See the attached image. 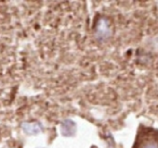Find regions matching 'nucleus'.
<instances>
[{"label":"nucleus","instance_id":"nucleus-1","mask_svg":"<svg viewBox=\"0 0 158 148\" xmlns=\"http://www.w3.org/2000/svg\"><path fill=\"white\" fill-rule=\"evenodd\" d=\"M132 148H158V130L140 126Z\"/></svg>","mask_w":158,"mask_h":148},{"label":"nucleus","instance_id":"nucleus-2","mask_svg":"<svg viewBox=\"0 0 158 148\" xmlns=\"http://www.w3.org/2000/svg\"><path fill=\"white\" fill-rule=\"evenodd\" d=\"M22 130L24 131L26 134H29V135H36L41 132L40 124L37 123V122H24V123L22 124Z\"/></svg>","mask_w":158,"mask_h":148},{"label":"nucleus","instance_id":"nucleus-3","mask_svg":"<svg viewBox=\"0 0 158 148\" xmlns=\"http://www.w3.org/2000/svg\"><path fill=\"white\" fill-rule=\"evenodd\" d=\"M76 132V128H75V123L72 122L70 120H66L62 123V134L64 136H72Z\"/></svg>","mask_w":158,"mask_h":148},{"label":"nucleus","instance_id":"nucleus-4","mask_svg":"<svg viewBox=\"0 0 158 148\" xmlns=\"http://www.w3.org/2000/svg\"><path fill=\"white\" fill-rule=\"evenodd\" d=\"M92 148H97V147H95V146H93V147Z\"/></svg>","mask_w":158,"mask_h":148}]
</instances>
